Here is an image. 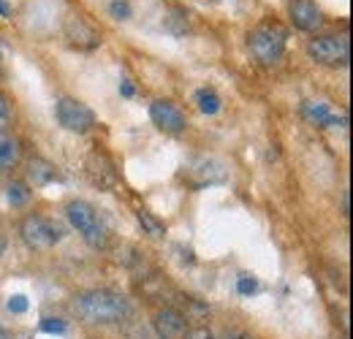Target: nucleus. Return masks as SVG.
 Segmentation results:
<instances>
[{"mask_svg": "<svg viewBox=\"0 0 353 339\" xmlns=\"http://www.w3.org/2000/svg\"><path fill=\"white\" fill-rule=\"evenodd\" d=\"M28 176H30V182H36L39 187H44V185H49V182L63 179V176H60V171L54 169L49 161H44V158H33V161H30Z\"/></svg>", "mask_w": 353, "mask_h": 339, "instance_id": "12", "label": "nucleus"}, {"mask_svg": "<svg viewBox=\"0 0 353 339\" xmlns=\"http://www.w3.org/2000/svg\"><path fill=\"white\" fill-rule=\"evenodd\" d=\"M19 236L30 250H49L57 242H63L65 228L54 220H49L44 214H28L19 223Z\"/></svg>", "mask_w": 353, "mask_h": 339, "instance_id": "4", "label": "nucleus"}, {"mask_svg": "<svg viewBox=\"0 0 353 339\" xmlns=\"http://www.w3.org/2000/svg\"><path fill=\"white\" fill-rule=\"evenodd\" d=\"M196 103H199V109H201L204 114H218L223 101L215 90H199V92H196Z\"/></svg>", "mask_w": 353, "mask_h": 339, "instance_id": "13", "label": "nucleus"}, {"mask_svg": "<svg viewBox=\"0 0 353 339\" xmlns=\"http://www.w3.org/2000/svg\"><path fill=\"white\" fill-rule=\"evenodd\" d=\"M39 329L46 331V334H63V331H65V323H63L60 318H44Z\"/></svg>", "mask_w": 353, "mask_h": 339, "instance_id": "19", "label": "nucleus"}, {"mask_svg": "<svg viewBox=\"0 0 353 339\" xmlns=\"http://www.w3.org/2000/svg\"><path fill=\"white\" fill-rule=\"evenodd\" d=\"M305 112H307L310 120H315L318 125H323V127H326L329 117H332V112H329V106H326V103H307V106H305Z\"/></svg>", "mask_w": 353, "mask_h": 339, "instance_id": "16", "label": "nucleus"}, {"mask_svg": "<svg viewBox=\"0 0 353 339\" xmlns=\"http://www.w3.org/2000/svg\"><path fill=\"white\" fill-rule=\"evenodd\" d=\"M6 247H8V242H6V236H3V234H0V255L6 253Z\"/></svg>", "mask_w": 353, "mask_h": 339, "instance_id": "26", "label": "nucleus"}, {"mask_svg": "<svg viewBox=\"0 0 353 339\" xmlns=\"http://www.w3.org/2000/svg\"><path fill=\"white\" fill-rule=\"evenodd\" d=\"M310 57L321 65H348L351 60V41L345 36H321L307 46Z\"/></svg>", "mask_w": 353, "mask_h": 339, "instance_id": "6", "label": "nucleus"}, {"mask_svg": "<svg viewBox=\"0 0 353 339\" xmlns=\"http://www.w3.org/2000/svg\"><path fill=\"white\" fill-rule=\"evenodd\" d=\"M288 14H291V22H294L296 30L312 33L321 25V8L312 0H291L288 3Z\"/></svg>", "mask_w": 353, "mask_h": 339, "instance_id": "10", "label": "nucleus"}, {"mask_svg": "<svg viewBox=\"0 0 353 339\" xmlns=\"http://www.w3.org/2000/svg\"><path fill=\"white\" fill-rule=\"evenodd\" d=\"M348 207H351V204H348V193H345V196H343V214H345V217H348Z\"/></svg>", "mask_w": 353, "mask_h": 339, "instance_id": "24", "label": "nucleus"}, {"mask_svg": "<svg viewBox=\"0 0 353 339\" xmlns=\"http://www.w3.org/2000/svg\"><path fill=\"white\" fill-rule=\"evenodd\" d=\"M77 315L90 326H117L131 315V298L112 288H90L74 298Z\"/></svg>", "mask_w": 353, "mask_h": 339, "instance_id": "1", "label": "nucleus"}, {"mask_svg": "<svg viewBox=\"0 0 353 339\" xmlns=\"http://www.w3.org/2000/svg\"><path fill=\"white\" fill-rule=\"evenodd\" d=\"M65 217H68L71 228L82 234V239L88 242L92 250L106 247V236H109L106 223H103L101 212H98L90 201H82V198L68 201V204H65Z\"/></svg>", "mask_w": 353, "mask_h": 339, "instance_id": "2", "label": "nucleus"}, {"mask_svg": "<svg viewBox=\"0 0 353 339\" xmlns=\"http://www.w3.org/2000/svg\"><path fill=\"white\" fill-rule=\"evenodd\" d=\"M236 291H239L242 296H253V294L259 291V282H256L253 277H248V274H242V277H239V282H236Z\"/></svg>", "mask_w": 353, "mask_h": 339, "instance_id": "18", "label": "nucleus"}, {"mask_svg": "<svg viewBox=\"0 0 353 339\" xmlns=\"http://www.w3.org/2000/svg\"><path fill=\"white\" fill-rule=\"evenodd\" d=\"M0 17H8V6H6V0H0Z\"/></svg>", "mask_w": 353, "mask_h": 339, "instance_id": "25", "label": "nucleus"}, {"mask_svg": "<svg viewBox=\"0 0 353 339\" xmlns=\"http://www.w3.org/2000/svg\"><path fill=\"white\" fill-rule=\"evenodd\" d=\"M182 339H215V334L210 329H190Z\"/></svg>", "mask_w": 353, "mask_h": 339, "instance_id": "20", "label": "nucleus"}, {"mask_svg": "<svg viewBox=\"0 0 353 339\" xmlns=\"http://www.w3.org/2000/svg\"><path fill=\"white\" fill-rule=\"evenodd\" d=\"M120 92H123L125 98H131V95H133V85H131V82H123V85H120Z\"/></svg>", "mask_w": 353, "mask_h": 339, "instance_id": "23", "label": "nucleus"}, {"mask_svg": "<svg viewBox=\"0 0 353 339\" xmlns=\"http://www.w3.org/2000/svg\"><path fill=\"white\" fill-rule=\"evenodd\" d=\"M285 41H288L285 30L280 28V22H272V19L256 25L248 36V46L261 65H277L285 54Z\"/></svg>", "mask_w": 353, "mask_h": 339, "instance_id": "3", "label": "nucleus"}, {"mask_svg": "<svg viewBox=\"0 0 353 339\" xmlns=\"http://www.w3.org/2000/svg\"><path fill=\"white\" fill-rule=\"evenodd\" d=\"M85 166H88L90 182H92L95 187L112 190V187L117 185V171H114V163H112V158H109L106 152L92 150L88 155V161H85Z\"/></svg>", "mask_w": 353, "mask_h": 339, "instance_id": "7", "label": "nucleus"}, {"mask_svg": "<svg viewBox=\"0 0 353 339\" xmlns=\"http://www.w3.org/2000/svg\"><path fill=\"white\" fill-rule=\"evenodd\" d=\"M19 163V144L11 133L0 130V174H8Z\"/></svg>", "mask_w": 353, "mask_h": 339, "instance_id": "11", "label": "nucleus"}, {"mask_svg": "<svg viewBox=\"0 0 353 339\" xmlns=\"http://www.w3.org/2000/svg\"><path fill=\"white\" fill-rule=\"evenodd\" d=\"M8 309H11V312H25V309H28V298H25V296H11V301H8Z\"/></svg>", "mask_w": 353, "mask_h": 339, "instance_id": "21", "label": "nucleus"}, {"mask_svg": "<svg viewBox=\"0 0 353 339\" xmlns=\"http://www.w3.org/2000/svg\"><path fill=\"white\" fill-rule=\"evenodd\" d=\"M8 120V101L0 95V123H6Z\"/></svg>", "mask_w": 353, "mask_h": 339, "instance_id": "22", "label": "nucleus"}, {"mask_svg": "<svg viewBox=\"0 0 353 339\" xmlns=\"http://www.w3.org/2000/svg\"><path fill=\"white\" fill-rule=\"evenodd\" d=\"M152 329L161 339H182L188 334V318L174 307H161L152 315Z\"/></svg>", "mask_w": 353, "mask_h": 339, "instance_id": "8", "label": "nucleus"}, {"mask_svg": "<svg viewBox=\"0 0 353 339\" xmlns=\"http://www.w3.org/2000/svg\"><path fill=\"white\" fill-rule=\"evenodd\" d=\"M150 117H152V125L158 127V130H163V133H182L185 130V114L176 109L172 101H155L152 106H150Z\"/></svg>", "mask_w": 353, "mask_h": 339, "instance_id": "9", "label": "nucleus"}, {"mask_svg": "<svg viewBox=\"0 0 353 339\" xmlns=\"http://www.w3.org/2000/svg\"><path fill=\"white\" fill-rule=\"evenodd\" d=\"M109 14H112L114 19H131L133 8L128 0H112V3H109Z\"/></svg>", "mask_w": 353, "mask_h": 339, "instance_id": "17", "label": "nucleus"}, {"mask_svg": "<svg viewBox=\"0 0 353 339\" xmlns=\"http://www.w3.org/2000/svg\"><path fill=\"white\" fill-rule=\"evenodd\" d=\"M6 196H8V201H11L14 207H25V204L30 201V190H28L25 182H11L8 190H6Z\"/></svg>", "mask_w": 353, "mask_h": 339, "instance_id": "15", "label": "nucleus"}, {"mask_svg": "<svg viewBox=\"0 0 353 339\" xmlns=\"http://www.w3.org/2000/svg\"><path fill=\"white\" fill-rule=\"evenodd\" d=\"M54 117H57L60 127H65L71 133H88L95 125V112L77 98H57Z\"/></svg>", "mask_w": 353, "mask_h": 339, "instance_id": "5", "label": "nucleus"}, {"mask_svg": "<svg viewBox=\"0 0 353 339\" xmlns=\"http://www.w3.org/2000/svg\"><path fill=\"white\" fill-rule=\"evenodd\" d=\"M136 217H139V223H141V228L150 234V236H155V239H161L163 234H166V225L161 223V220H155L150 212H144V209H139L136 212Z\"/></svg>", "mask_w": 353, "mask_h": 339, "instance_id": "14", "label": "nucleus"}]
</instances>
